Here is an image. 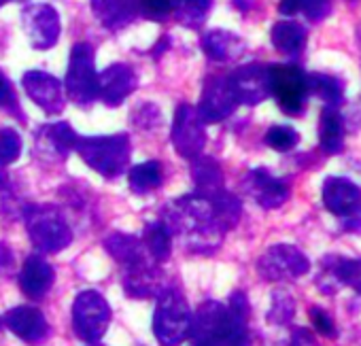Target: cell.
<instances>
[{
    "label": "cell",
    "mask_w": 361,
    "mask_h": 346,
    "mask_svg": "<svg viewBox=\"0 0 361 346\" xmlns=\"http://www.w3.org/2000/svg\"><path fill=\"white\" fill-rule=\"evenodd\" d=\"M75 151L81 159L94 168L98 175L115 179L128 168L130 161V138L126 134L113 136H87L79 138Z\"/></svg>",
    "instance_id": "277c9868"
},
{
    "label": "cell",
    "mask_w": 361,
    "mask_h": 346,
    "mask_svg": "<svg viewBox=\"0 0 361 346\" xmlns=\"http://www.w3.org/2000/svg\"><path fill=\"white\" fill-rule=\"evenodd\" d=\"M142 245H145V249L151 253L153 259L164 261V259H168V255H170L172 236H170L168 228H166L161 221H155V223H149V225L145 228Z\"/></svg>",
    "instance_id": "83f0119b"
},
{
    "label": "cell",
    "mask_w": 361,
    "mask_h": 346,
    "mask_svg": "<svg viewBox=\"0 0 361 346\" xmlns=\"http://www.w3.org/2000/svg\"><path fill=\"white\" fill-rule=\"evenodd\" d=\"M5 179H7V177H5V172H3V166H0V187L5 185Z\"/></svg>",
    "instance_id": "b9f144b4"
},
{
    "label": "cell",
    "mask_w": 361,
    "mask_h": 346,
    "mask_svg": "<svg viewBox=\"0 0 361 346\" xmlns=\"http://www.w3.org/2000/svg\"><path fill=\"white\" fill-rule=\"evenodd\" d=\"M66 92L68 98L79 106H90L98 98V73L94 62V47L87 43H77L68 56L66 70Z\"/></svg>",
    "instance_id": "8992f818"
},
{
    "label": "cell",
    "mask_w": 361,
    "mask_h": 346,
    "mask_svg": "<svg viewBox=\"0 0 361 346\" xmlns=\"http://www.w3.org/2000/svg\"><path fill=\"white\" fill-rule=\"evenodd\" d=\"M245 190L253 196V200L264 206V209H276L281 206L287 196H289V190L283 181L274 179L268 170L264 168H257L253 172H249V177L245 181Z\"/></svg>",
    "instance_id": "d6986e66"
},
{
    "label": "cell",
    "mask_w": 361,
    "mask_h": 346,
    "mask_svg": "<svg viewBox=\"0 0 361 346\" xmlns=\"http://www.w3.org/2000/svg\"><path fill=\"white\" fill-rule=\"evenodd\" d=\"M98 22L109 30H121L138 16V0H92Z\"/></svg>",
    "instance_id": "ffe728a7"
},
{
    "label": "cell",
    "mask_w": 361,
    "mask_h": 346,
    "mask_svg": "<svg viewBox=\"0 0 361 346\" xmlns=\"http://www.w3.org/2000/svg\"><path fill=\"white\" fill-rule=\"evenodd\" d=\"M211 7L213 0H172V16L180 26L200 28L209 18Z\"/></svg>",
    "instance_id": "d4e9b609"
},
{
    "label": "cell",
    "mask_w": 361,
    "mask_h": 346,
    "mask_svg": "<svg viewBox=\"0 0 361 346\" xmlns=\"http://www.w3.org/2000/svg\"><path fill=\"white\" fill-rule=\"evenodd\" d=\"M293 342H295V346L300 344H306V346H314V340H312V335L306 331V329H295V333H293Z\"/></svg>",
    "instance_id": "ab89813d"
},
{
    "label": "cell",
    "mask_w": 361,
    "mask_h": 346,
    "mask_svg": "<svg viewBox=\"0 0 361 346\" xmlns=\"http://www.w3.org/2000/svg\"><path fill=\"white\" fill-rule=\"evenodd\" d=\"M22 153V138L13 128H0V166L13 163Z\"/></svg>",
    "instance_id": "4dcf8cb0"
},
{
    "label": "cell",
    "mask_w": 361,
    "mask_h": 346,
    "mask_svg": "<svg viewBox=\"0 0 361 346\" xmlns=\"http://www.w3.org/2000/svg\"><path fill=\"white\" fill-rule=\"evenodd\" d=\"M266 142L276 151H289L298 142V132L287 125H274L266 134Z\"/></svg>",
    "instance_id": "836d02e7"
},
{
    "label": "cell",
    "mask_w": 361,
    "mask_h": 346,
    "mask_svg": "<svg viewBox=\"0 0 361 346\" xmlns=\"http://www.w3.org/2000/svg\"><path fill=\"white\" fill-rule=\"evenodd\" d=\"M310 321L314 325V329L321 333V335H336V327H334V321L329 319V314L321 308H310Z\"/></svg>",
    "instance_id": "8d00e7d4"
},
{
    "label": "cell",
    "mask_w": 361,
    "mask_h": 346,
    "mask_svg": "<svg viewBox=\"0 0 361 346\" xmlns=\"http://www.w3.org/2000/svg\"><path fill=\"white\" fill-rule=\"evenodd\" d=\"M22 85L28 94V98L41 106L49 115H58L64 111V96H62V85L56 77L41 73V70H30L24 75Z\"/></svg>",
    "instance_id": "9a60e30c"
},
{
    "label": "cell",
    "mask_w": 361,
    "mask_h": 346,
    "mask_svg": "<svg viewBox=\"0 0 361 346\" xmlns=\"http://www.w3.org/2000/svg\"><path fill=\"white\" fill-rule=\"evenodd\" d=\"M323 202L329 213L348 217L355 215L361 206V190L342 177H331L323 185Z\"/></svg>",
    "instance_id": "ac0fdd59"
},
{
    "label": "cell",
    "mask_w": 361,
    "mask_h": 346,
    "mask_svg": "<svg viewBox=\"0 0 361 346\" xmlns=\"http://www.w3.org/2000/svg\"><path fill=\"white\" fill-rule=\"evenodd\" d=\"M238 106V98L228 77H211L204 85L200 106L196 109L204 123H217L230 117Z\"/></svg>",
    "instance_id": "8fae6325"
},
{
    "label": "cell",
    "mask_w": 361,
    "mask_h": 346,
    "mask_svg": "<svg viewBox=\"0 0 361 346\" xmlns=\"http://www.w3.org/2000/svg\"><path fill=\"white\" fill-rule=\"evenodd\" d=\"M28 234L32 245L41 253H60L73 242V232L66 225L62 213L51 204L28 206L24 211Z\"/></svg>",
    "instance_id": "5b68a950"
},
{
    "label": "cell",
    "mask_w": 361,
    "mask_h": 346,
    "mask_svg": "<svg viewBox=\"0 0 361 346\" xmlns=\"http://www.w3.org/2000/svg\"><path fill=\"white\" fill-rule=\"evenodd\" d=\"M13 264V255L7 245H0V268H9Z\"/></svg>",
    "instance_id": "60d3db41"
},
{
    "label": "cell",
    "mask_w": 361,
    "mask_h": 346,
    "mask_svg": "<svg viewBox=\"0 0 361 346\" xmlns=\"http://www.w3.org/2000/svg\"><path fill=\"white\" fill-rule=\"evenodd\" d=\"M304 3H306V0H281L279 11L283 16H295L300 9H304Z\"/></svg>",
    "instance_id": "f35d334b"
},
{
    "label": "cell",
    "mask_w": 361,
    "mask_h": 346,
    "mask_svg": "<svg viewBox=\"0 0 361 346\" xmlns=\"http://www.w3.org/2000/svg\"><path fill=\"white\" fill-rule=\"evenodd\" d=\"M5 325L24 342L28 344H41L49 335V325L47 319L43 316L41 310L32 306H18L11 308L5 314Z\"/></svg>",
    "instance_id": "e0dca14e"
},
{
    "label": "cell",
    "mask_w": 361,
    "mask_h": 346,
    "mask_svg": "<svg viewBox=\"0 0 361 346\" xmlns=\"http://www.w3.org/2000/svg\"><path fill=\"white\" fill-rule=\"evenodd\" d=\"M7 3H11V0H0V7H3V5H7Z\"/></svg>",
    "instance_id": "7bdbcfd3"
},
{
    "label": "cell",
    "mask_w": 361,
    "mask_h": 346,
    "mask_svg": "<svg viewBox=\"0 0 361 346\" xmlns=\"http://www.w3.org/2000/svg\"><path fill=\"white\" fill-rule=\"evenodd\" d=\"M308 81V89H312L321 100L325 102H338L342 96V85L334 79V77H325V75H312Z\"/></svg>",
    "instance_id": "f546056e"
},
{
    "label": "cell",
    "mask_w": 361,
    "mask_h": 346,
    "mask_svg": "<svg viewBox=\"0 0 361 346\" xmlns=\"http://www.w3.org/2000/svg\"><path fill=\"white\" fill-rule=\"evenodd\" d=\"M334 272L340 285H348L357 293H361V259H342L340 264H336Z\"/></svg>",
    "instance_id": "1f68e13d"
},
{
    "label": "cell",
    "mask_w": 361,
    "mask_h": 346,
    "mask_svg": "<svg viewBox=\"0 0 361 346\" xmlns=\"http://www.w3.org/2000/svg\"><path fill=\"white\" fill-rule=\"evenodd\" d=\"M329 11V3L327 0H306L304 3V13L310 18V20H323Z\"/></svg>",
    "instance_id": "74e56055"
},
{
    "label": "cell",
    "mask_w": 361,
    "mask_h": 346,
    "mask_svg": "<svg viewBox=\"0 0 361 346\" xmlns=\"http://www.w3.org/2000/svg\"><path fill=\"white\" fill-rule=\"evenodd\" d=\"M321 149L325 153H340L342 149V121L334 109L321 113Z\"/></svg>",
    "instance_id": "f1b7e54d"
},
{
    "label": "cell",
    "mask_w": 361,
    "mask_h": 346,
    "mask_svg": "<svg viewBox=\"0 0 361 346\" xmlns=\"http://www.w3.org/2000/svg\"><path fill=\"white\" fill-rule=\"evenodd\" d=\"M243 47H245V43L236 35H232L230 30H219L217 28V30H209L202 37V49L215 62L236 60L243 54Z\"/></svg>",
    "instance_id": "7402d4cb"
},
{
    "label": "cell",
    "mask_w": 361,
    "mask_h": 346,
    "mask_svg": "<svg viewBox=\"0 0 361 346\" xmlns=\"http://www.w3.org/2000/svg\"><path fill=\"white\" fill-rule=\"evenodd\" d=\"M138 87V77L128 64H111L98 75V98L106 106H119Z\"/></svg>",
    "instance_id": "5bb4252c"
},
{
    "label": "cell",
    "mask_w": 361,
    "mask_h": 346,
    "mask_svg": "<svg viewBox=\"0 0 361 346\" xmlns=\"http://www.w3.org/2000/svg\"><path fill=\"white\" fill-rule=\"evenodd\" d=\"M257 270L268 280H289V278H298L306 274L310 270V261L295 247L276 245L262 255Z\"/></svg>",
    "instance_id": "30bf717a"
},
{
    "label": "cell",
    "mask_w": 361,
    "mask_h": 346,
    "mask_svg": "<svg viewBox=\"0 0 361 346\" xmlns=\"http://www.w3.org/2000/svg\"><path fill=\"white\" fill-rule=\"evenodd\" d=\"M192 175H194V181H196L200 196H213V194L221 192L224 175H221V168L215 159L200 157V155L194 157Z\"/></svg>",
    "instance_id": "cb8c5ba5"
},
{
    "label": "cell",
    "mask_w": 361,
    "mask_h": 346,
    "mask_svg": "<svg viewBox=\"0 0 361 346\" xmlns=\"http://www.w3.org/2000/svg\"><path fill=\"white\" fill-rule=\"evenodd\" d=\"M104 247L123 268L145 261V245L130 234H113L104 240Z\"/></svg>",
    "instance_id": "603a6c76"
},
{
    "label": "cell",
    "mask_w": 361,
    "mask_h": 346,
    "mask_svg": "<svg viewBox=\"0 0 361 346\" xmlns=\"http://www.w3.org/2000/svg\"><path fill=\"white\" fill-rule=\"evenodd\" d=\"M0 109L16 113V115H18V119L22 117V109L18 106V100H16L13 87H11L9 79H7L3 73H0Z\"/></svg>",
    "instance_id": "d590c367"
},
{
    "label": "cell",
    "mask_w": 361,
    "mask_h": 346,
    "mask_svg": "<svg viewBox=\"0 0 361 346\" xmlns=\"http://www.w3.org/2000/svg\"><path fill=\"white\" fill-rule=\"evenodd\" d=\"M172 144L188 159H194L202 153L207 144V132H204V121L200 119L198 111L190 104H180L174 113L172 121Z\"/></svg>",
    "instance_id": "9c48e42d"
},
{
    "label": "cell",
    "mask_w": 361,
    "mask_h": 346,
    "mask_svg": "<svg viewBox=\"0 0 361 346\" xmlns=\"http://www.w3.org/2000/svg\"><path fill=\"white\" fill-rule=\"evenodd\" d=\"M272 43L281 54L293 56L300 54L306 43V32L295 22H279L272 28Z\"/></svg>",
    "instance_id": "4316f807"
},
{
    "label": "cell",
    "mask_w": 361,
    "mask_h": 346,
    "mask_svg": "<svg viewBox=\"0 0 361 346\" xmlns=\"http://www.w3.org/2000/svg\"><path fill=\"white\" fill-rule=\"evenodd\" d=\"M293 299L289 293L285 291H276L272 295V308H270V321L276 323V325H283V323H289L293 319Z\"/></svg>",
    "instance_id": "d6a6232c"
},
{
    "label": "cell",
    "mask_w": 361,
    "mask_h": 346,
    "mask_svg": "<svg viewBox=\"0 0 361 346\" xmlns=\"http://www.w3.org/2000/svg\"><path fill=\"white\" fill-rule=\"evenodd\" d=\"M111 323V308L98 291H83L73 306V327L83 342H98Z\"/></svg>",
    "instance_id": "52a82bcc"
},
{
    "label": "cell",
    "mask_w": 361,
    "mask_h": 346,
    "mask_svg": "<svg viewBox=\"0 0 361 346\" xmlns=\"http://www.w3.org/2000/svg\"><path fill=\"white\" fill-rule=\"evenodd\" d=\"M192 310L178 289L166 287L157 293L153 333L161 346H178L190 338Z\"/></svg>",
    "instance_id": "3957f363"
},
{
    "label": "cell",
    "mask_w": 361,
    "mask_h": 346,
    "mask_svg": "<svg viewBox=\"0 0 361 346\" xmlns=\"http://www.w3.org/2000/svg\"><path fill=\"white\" fill-rule=\"evenodd\" d=\"M249 304L245 293H232L230 306L204 302L192 314V346H249Z\"/></svg>",
    "instance_id": "7a4b0ae2"
},
{
    "label": "cell",
    "mask_w": 361,
    "mask_h": 346,
    "mask_svg": "<svg viewBox=\"0 0 361 346\" xmlns=\"http://www.w3.org/2000/svg\"><path fill=\"white\" fill-rule=\"evenodd\" d=\"M268 77H270V94H274L279 106L289 115H298L304 106V98L308 92L306 75L298 66L274 64L268 66Z\"/></svg>",
    "instance_id": "ba28073f"
},
{
    "label": "cell",
    "mask_w": 361,
    "mask_h": 346,
    "mask_svg": "<svg viewBox=\"0 0 361 346\" xmlns=\"http://www.w3.org/2000/svg\"><path fill=\"white\" fill-rule=\"evenodd\" d=\"M238 102L259 104L270 94V77L268 68L262 64H247L228 77Z\"/></svg>",
    "instance_id": "2e32d148"
},
{
    "label": "cell",
    "mask_w": 361,
    "mask_h": 346,
    "mask_svg": "<svg viewBox=\"0 0 361 346\" xmlns=\"http://www.w3.org/2000/svg\"><path fill=\"white\" fill-rule=\"evenodd\" d=\"M54 276H56L54 268L41 255H30L22 266L20 287L28 297H43L54 285Z\"/></svg>",
    "instance_id": "44dd1931"
},
{
    "label": "cell",
    "mask_w": 361,
    "mask_h": 346,
    "mask_svg": "<svg viewBox=\"0 0 361 346\" xmlns=\"http://www.w3.org/2000/svg\"><path fill=\"white\" fill-rule=\"evenodd\" d=\"M138 11L151 22H166L172 16V0H138Z\"/></svg>",
    "instance_id": "e575fe53"
},
{
    "label": "cell",
    "mask_w": 361,
    "mask_h": 346,
    "mask_svg": "<svg viewBox=\"0 0 361 346\" xmlns=\"http://www.w3.org/2000/svg\"><path fill=\"white\" fill-rule=\"evenodd\" d=\"M164 172H161V163L151 159V161H142L138 166H134L128 175L130 181V190L134 194H149L153 190H157L161 185Z\"/></svg>",
    "instance_id": "484cf974"
},
{
    "label": "cell",
    "mask_w": 361,
    "mask_h": 346,
    "mask_svg": "<svg viewBox=\"0 0 361 346\" xmlns=\"http://www.w3.org/2000/svg\"><path fill=\"white\" fill-rule=\"evenodd\" d=\"M24 30L35 49H51L60 39V16L49 5H28L24 9Z\"/></svg>",
    "instance_id": "7c38bea8"
},
{
    "label": "cell",
    "mask_w": 361,
    "mask_h": 346,
    "mask_svg": "<svg viewBox=\"0 0 361 346\" xmlns=\"http://www.w3.org/2000/svg\"><path fill=\"white\" fill-rule=\"evenodd\" d=\"M161 223L168 228L170 236L176 234L188 251L211 255L219 249L224 240V223L219 221L215 206L209 198L194 194L178 198L164 209Z\"/></svg>",
    "instance_id": "6da1fadb"
},
{
    "label": "cell",
    "mask_w": 361,
    "mask_h": 346,
    "mask_svg": "<svg viewBox=\"0 0 361 346\" xmlns=\"http://www.w3.org/2000/svg\"><path fill=\"white\" fill-rule=\"evenodd\" d=\"M77 132L66 121L41 125L35 132V153L47 161H64L77 147Z\"/></svg>",
    "instance_id": "4fadbf2b"
}]
</instances>
